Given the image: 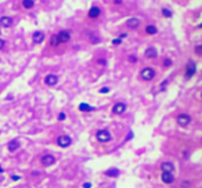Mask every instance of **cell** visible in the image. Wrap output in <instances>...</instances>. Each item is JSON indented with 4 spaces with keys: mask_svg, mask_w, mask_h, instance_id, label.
Masks as SVG:
<instances>
[{
    "mask_svg": "<svg viewBox=\"0 0 202 188\" xmlns=\"http://www.w3.org/2000/svg\"><path fill=\"white\" fill-rule=\"evenodd\" d=\"M145 33H147V35H157L158 28L155 25H147L145 26Z\"/></svg>",
    "mask_w": 202,
    "mask_h": 188,
    "instance_id": "obj_18",
    "label": "cell"
},
{
    "mask_svg": "<svg viewBox=\"0 0 202 188\" xmlns=\"http://www.w3.org/2000/svg\"><path fill=\"white\" fill-rule=\"evenodd\" d=\"M105 176H108V177H116V176H119V170L118 169H109V170L105 172Z\"/></svg>",
    "mask_w": 202,
    "mask_h": 188,
    "instance_id": "obj_21",
    "label": "cell"
},
{
    "mask_svg": "<svg viewBox=\"0 0 202 188\" xmlns=\"http://www.w3.org/2000/svg\"><path fill=\"white\" fill-rule=\"evenodd\" d=\"M190 122H191V116H190L188 114H180L179 116H177V125L181 127L188 126Z\"/></svg>",
    "mask_w": 202,
    "mask_h": 188,
    "instance_id": "obj_4",
    "label": "cell"
},
{
    "mask_svg": "<svg viewBox=\"0 0 202 188\" xmlns=\"http://www.w3.org/2000/svg\"><path fill=\"white\" fill-rule=\"evenodd\" d=\"M11 180H13V181H17V180H20V176H11Z\"/></svg>",
    "mask_w": 202,
    "mask_h": 188,
    "instance_id": "obj_34",
    "label": "cell"
},
{
    "mask_svg": "<svg viewBox=\"0 0 202 188\" xmlns=\"http://www.w3.org/2000/svg\"><path fill=\"white\" fill-rule=\"evenodd\" d=\"M72 143V140L69 136H60L58 138H57V144H58V147H61V148H67V147H69Z\"/></svg>",
    "mask_w": 202,
    "mask_h": 188,
    "instance_id": "obj_6",
    "label": "cell"
},
{
    "mask_svg": "<svg viewBox=\"0 0 202 188\" xmlns=\"http://www.w3.org/2000/svg\"><path fill=\"white\" fill-rule=\"evenodd\" d=\"M4 46H6V40H3V39H0V50L3 49Z\"/></svg>",
    "mask_w": 202,
    "mask_h": 188,
    "instance_id": "obj_31",
    "label": "cell"
},
{
    "mask_svg": "<svg viewBox=\"0 0 202 188\" xmlns=\"http://www.w3.org/2000/svg\"><path fill=\"white\" fill-rule=\"evenodd\" d=\"M126 33H121V35H119V39H125V37H126Z\"/></svg>",
    "mask_w": 202,
    "mask_h": 188,
    "instance_id": "obj_36",
    "label": "cell"
},
{
    "mask_svg": "<svg viewBox=\"0 0 202 188\" xmlns=\"http://www.w3.org/2000/svg\"><path fill=\"white\" fill-rule=\"evenodd\" d=\"M129 62H132V64H134V62H137V55H134V54L129 55Z\"/></svg>",
    "mask_w": 202,
    "mask_h": 188,
    "instance_id": "obj_27",
    "label": "cell"
},
{
    "mask_svg": "<svg viewBox=\"0 0 202 188\" xmlns=\"http://www.w3.org/2000/svg\"><path fill=\"white\" fill-rule=\"evenodd\" d=\"M89 39H90V43H93V44H97V43H100V37H98L97 35H94V33H91Z\"/></svg>",
    "mask_w": 202,
    "mask_h": 188,
    "instance_id": "obj_23",
    "label": "cell"
},
{
    "mask_svg": "<svg viewBox=\"0 0 202 188\" xmlns=\"http://www.w3.org/2000/svg\"><path fill=\"white\" fill-rule=\"evenodd\" d=\"M33 6H35L33 0H22V7L25 10H31V8H33Z\"/></svg>",
    "mask_w": 202,
    "mask_h": 188,
    "instance_id": "obj_19",
    "label": "cell"
},
{
    "mask_svg": "<svg viewBox=\"0 0 202 188\" xmlns=\"http://www.w3.org/2000/svg\"><path fill=\"white\" fill-rule=\"evenodd\" d=\"M14 24V18H11V17H2L0 18V26H3V28H10V26H13Z\"/></svg>",
    "mask_w": 202,
    "mask_h": 188,
    "instance_id": "obj_11",
    "label": "cell"
},
{
    "mask_svg": "<svg viewBox=\"0 0 202 188\" xmlns=\"http://www.w3.org/2000/svg\"><path fill=\"white\" fill-rule=\"evenodd\" d=\"M144 55H145V58H157L158 57V50L155 49V47H148V49L145 50V53H144Z\"/></svg>",
    "mask_w": 202,
    "mask_h": 188,
    "instance_id": "obj_13",
    "label": "cell"
},
{
    "mask_svg": "<svg viewBox=\"0 0 202 188\" xmlns=\"http://www.w3.org/2000/svg\"><path fill=\"white\" fill-rule=\"evenodd\" d=\"M155 75H157V72H155V69L151 68V66H147V68H143L140 72V76L143 80H152L154 78H155Z\"/></svg>",
    "mask_w": 202,
    "mask_h": 188,
    "instance_id": "obj_1",
    "label": "cell"
},
{
    "mask_svg": "<svg viewBox=\"0 0 202 188\" xmlns=\"http://www.w3.org/2000/svg\"><path fill=\"white\" fill-rule=\"evenodd\" d=\"M162 181L165 184H172L174 181V176L170 172H162Z\"/></svg>",
    "mask_w": 202,
    "mask_h": 188,
    "instance_id": "obj_14",
    "label": "cell"
},
{
    "mask_svg": "<svg viewBox=\"0 0 202 188\" xmlns=\"http://www.w3.org/2000/svg\"><path fill=\"white\" fill-rule=\"evenodd\" d=\"M161 169H162V172H170L172 173L174 170V166H173L172 162H163L161 165Z\"/></svg>",
    "mask_w": 202,
    "mask_h": 188,
    "instance_id": "obj_17",
    "label": "cell"
},
{
    "mask_svg": "<svg viewBox=\"0 0 202 188\" xmlns=\"http://www.w3.org/2000/svg\"><path fill=\"white\" fill-rule=\"evenodd\" d=\"M90 187H91L90 183H85V184H83V188H90Z\"/></svg>",
    "mask_w": 202,
    "mask_h": 188,
    "instance_id": "obj_35",
    "label": "cell"
},
{
    "mask_svg": "<svg viewBox=\"0 0 202 188\" xmlns=\"http://www.w3.org/2000/svg\"><path fill=\"white\" fill-rule=\"evenodd\" d=\"M162 15L163 17H166V18H170V17H172V11L169 10V8H166V7H162Z\"/></svg>",
    "mask_w": 202,
    "mask_h": 188,
    "instance_id": "obj_24",
    "label": "cell"
},
{
    "mask_svg": "<svg viewBox=\"0 0 202 188\" xmlns=\"http://www.w3.org/2000/svg\"><path fill=\"white\" fill-rule=\"evenodd\" d=\"M172 60L170 58H165L163 60V66H165V68H169V66H172Z\"/></svg>",
    "mask_w": 202,
    "mask_h": 188,
    "instance_id": "obj_25",
    "label": "cell"
},
{
    "mask_svg": "<svg viewBox=\"0 0 202 188\" xmlns=\"http://www.w3.org/2000/svg\"><path fill=\"white\" fill-rule=\"evenodd\" d=\"M108 91H109V89L108 87H103V89H100V93L103 94V93H108Z\"/></svg>",
    "mask_w": 202,
    "mask_h": 188,
    "instance_id": "obj_32",
    "label": "cell"
},
{
    "mask_svg": "<svg viewBox=\"0 0 202 188\" xmlns=\"http://www.w3.org/2000/svg\"><path fill=\"white\" fill-rule=\"evenodd\" d=\"M7 148H8L10 152H14V151H17V149L20 148V141L18 140H11L10 143H8V145H7Z\"/></svg>",
    "mask_w": 202,
    "mask_h": 188,
    "instance_id": "obj_16",
    "label": "cell"
},
{
    "mask_svg": "<svg viewBox=\"0 0 202 188\" xmlns=\"http://www.w3.org/2000/svg\"><path fill=\"white\" fill-rule=\"evenodd\" d=\"M122 43V39H114L112 40V44H115V46H119Z\"/></svg>",
    "mask_w": 202,
    "mask_h": 188,
    "instance_id": "obj_29",
    "label": "cell"
},
{
    "mask_svg": "<svg viewBox=\"0 0 202 188\" xmlns=\"http://www.w3.org/2000/svg\"><path fill=\"white\" fill-rule=\"evenodd\" d=\"M0 32H2V31H0Z\"/></svg>",
    "mask_w": 202,
    "mask_h": 188,
    "instance_id": "obj_39",
    "label": "cell"
},
{
    "mask_svg": "<svg viewBox=\"0 0 202 188\" xmlns=\"http://www.w3.org/2000/svg\"><path fill=\"white\" fill-rule=\"evenodd\" d=\"M140 24H141V21L138 20V18H129V20L126 21V26L129 28V29H137L138 26H140Z\"/></svg>",
    "mask_w": 202,
    "mask_h": 188,
    "instance_id": "obj_9",
    "label": "cell"
},
{
    "mask_svg": "<svg viewBox=\"0 0 202 188\" xmlns=\"http://www.w3.org/2000/svg\"><path fill=\"white\" fill-rule=\"evenodd\" d=\"M97 62H98L100 65H103V66H104V65H107V60H105V58H98Z\"/></svg>",
    "mask_w": 202,
    "mask_h": 188,
    "instance_id": "obj_28",
    "label": "cell"
},
{
    "mask_svg": "<svg viewBox=\"0 0 202 188\" xmlns=\"http://www.w3.org/2000/svg\"><path fill=\"white\" fill-rule=\"evenodd\" d=\"M32 39H33V42H35V43H42L43 40H44V33L40 32V31H36V32L33 33Z\"/></svg>",
    "mask_w": 202,
    "mask_h": 188,
    "instance_id": "obj_15",
    "label": "cell"
},
{
    "mask_svg": "<svg viewBox=\"0 0 202 188\" xmlns=\"http://www.w3.org/2000/svg\"><path fill=\"white\" fill-rule=\"evenodd\" d=\"M79 109H80L82 112H90V111H93L94 108L91 107V105L86 104V102H82V104H79Z\"/></svg>",
    "mask_w": 202,
    "mask_h": 188,
    "instance_id": "obj_20",
    "label": "cell"
},
{
    "mask_svg": "<svg viewBox=\"0 0 202 188\" xmlns=\"http://www.w3.org/2000/svg\"><path fill=\"white\" fill-rule=\"evenodd\" d=\"M60 42H58V37H57V35H53L51 37H50V46H53V47H56V46H58Z\"/></svg>",
    "mask_w": 202,
    "mask_h": 188,
    "instance_id": "obj_22",
    "label": "cell"
},
{
    "mask_svg": "<svg viewBox=\"0 0 202 188\" xmlns=\"http://www.w3.org/2000/svg\"><path fill=\"white\" fill-rule=\"evenodd\" d=\"M195 54L197 55H201L202 54V44H197L195 46Z\"/></svg>",
    "mask_w": 202,
    "mask_h": 188,
    "instance_id": "obj_26",
    "label": "cell"
},
{
    "mask_svg": "<svg viewBox=\"0 0 202 188\" xmlns=\"http://www.w3.org/2000/svg\"><path fill=\"white\" fill-rule=\"evenodd\" d=\"M65 118H67V115L64 114V112H61V114L58 115V120H65Z\"/></svg>",
    "mask_w": 202,
    "mask_h": 188,
    "instance_id": "obj_30",
    "label": "cell"
},
{
    "mask_svg": "<svg viewBox=\"0 0 202 188\" xmlns=\"http://www.w3.org/2000/svg\"><path fill=\"white\" fill-rule=\"evenodd\" d=\"M100 14H101V8L98 6H93L89 10V13H87V15H89V18H91V20H96V18H98L100 17Z\"/></svg>",
    "mask_w": 202,
    "mask_h": 188,
    "instance_id": "obj_10",
    "label": "cell"
},
{
    "mask_svg": "<svg viewBox=\"0 0 202 188\" xmlns=\"http://www.w3.org/2000/svg\"><path fill=\"white\" fill-rule=\"evenodd\" d=\"M126 111V104L125 102H116V104L112 107V114L115 115H121Z\"/></svg>",
    "mask_w": 202,
    "mask_h": 188,
    "instance_id": "obj_7",
    "label": "cell"
},
{
    "mask_svg": "<svg viewBox=\"0 0 202 188\" xmlns=\"http://www.w3.org/2000/svg\"><path fill=\"white\" fill-rule=\"evenodd\" d=\"M132 137H133V133H132V131H130V133H129V136H127V140H130Z\"/></svg>",
    "mask_w": 202,
    "mask_h": 188,
    "instance_id": "obj_37",
    "label": "cell"
},
{
    "mask_svg": "<svg viewBox=\"0 0 202 188\" xmlns=\"http://www.w3.org/2000/svg\"><path fill=\"white\" fill-rule=\"evenodd\" d=\"M96 138H97L100 143H108V141H111L112 137L108 130L103 129V130H98L97 133H96Z\"/></svg>",
    "mask_w": 202,
    "mask_h": 188,
    "instance_id": "obj_2",
    "label": "cell"
},
{
    "mask_svg": "<svg viewBox=\"0 0 202 188\" xmlns=\"http://www.w3.org/2000/svg\"><path fill=\"white\" fill-rule=\"evenodd\" d=\"M197 72V64L194 61H191L190 60L188 62H187V69H186V79H190L192 78L194 75H195Z\"/></svg>",
    "mask_w": 202,
    "mask_h": 188,
    "instance_id": "obj_3",
    "label": "cell"
},
{
    "mask_svg": "<svg viewBox=\"0 0 202 188\" xmlns=\"http://www.w3.org/2000/svg\"><path fill=\"white\" fill-rule=\"evenodd\" d=\"M40 160H42V163L44 166H51V165H54V163H56V158H54L53 155H50V154H47V155H43Z\"/></svg>",
    "mask_w": 202,
    "mask_h": 188,
    "instance_id": "obj_12",
    "label": "cell"
},
{
    "mask_svg": "<svg viewBox=\"0 0 202 188\" xmlns=\"http://www.w3.org/2000/svg\"><path fill=\"white\" fill-rule=\"evenodd\" d=\"M57 37H58L60 43H68L71 40V31H68V29L61 31V32L57 33Z\"/></svg>",
    "mask_w": 202,
    "mask_h": 188,
    "instance_id": "obj_5",
    "label": "cell"
},
{
    "mask_svg": "<svg viewBox=\"0 0 202 188\" xmlns=\"http://www.w3.org/2000/svg\"><path fill=\"white\" fill-rule=\"evenodd\" d=\"M112 2H114V4H122L125 0H112Z\"/></svg>",
    "mask_w": 202,
    "mask_h": 188,
    "instance_id": "obj_33",
    "label": "cell"
},
{
    "mask_svg": "<svg viewBox=\"0 0 202 188\" xmlns=\"http://www.w3.org/2000/svg\"><path fill=\"white\" fill-rule=\"evenodd\" d=\"M44 83L47 84V86H56L57 83H58V76L54 73H50L47 75L44 78Z\"/></svg>",
    "mask_w": 202,
    "mask_h": 188,
    "instance_id": "obj_8",
    "label": "cell"
},
{
    "mask_svg": "<svg viewBox=\"0 0 202 188\" xmlns=\"http://www.w3.org/2000/svg\"><path fill=\"white\" fill-rule=\"evenodd\" d=\"M0 173H3V169H2V166H0Z\"/></svg>",
    "mask_w": 202,
    "mask_h": 188,
    "instance_id": "obj_38",
    "label": "cell"
}]
</instances>
